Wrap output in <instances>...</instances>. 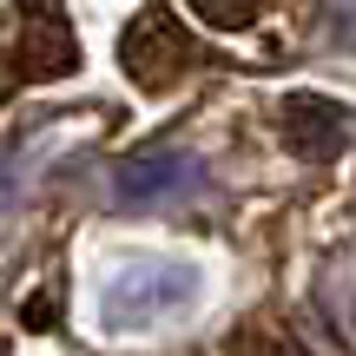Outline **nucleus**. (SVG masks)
<instances>
[{
    "mask_svg": "<svg viewBox=\"0 0 356 356\" xmlns=\"http://www.w3.org/2000/svg\"><path fill=\"white\" fill-rule=\"evenodd\" d=\"M119 60H126V73L139 79L145 92H165L185 79V66L198 60V47H191V33L172 20V13H139V20L126 26V40H119Z\"/></svg>",
    "mask_w": 356,
    "mask_h": 356,
    "instance_id": "nucleus-1",
    "label": "nucleus"
},
{
    "mask_svg": "<svg viewBox=\"0 0 356 356\" xmlns=\"http://www.w3.org/2000/svg\"><path fill=\"white\" fill-rule=\"evenodd\" d=\"M73 60H79V47H73V33H66L60 7H53V0H26V33H20L13 66H20L26 79H60V73H73Z\"/></svg>",
    "mask_w": 356,
    "mask_h": 356,
    "instance_id": "nucleus-2",
    "label": "nucleus"
},
{
    "mask_svg": "<svg viewBox=\"0 0 356 356\" xmlns=\"http://www.w3.org/2000/svg\"><path fill=\"white\" fill-rule=\"evenodd\" d=\"M343 139H350V126H343V113L330 99H310V92L284 99V145L297 159H337Z\"/></svg>",
    "mask_w": 356,
    "mask_h": 356,
    "instance_id": "nucleus-3",
    "label": "nucleus"
},
{
    "mask_svg": "<svg viewBox=\"0 0 356 356\" xmlns=\"http://www.w3.org/2000/svg\"><path fill=\"white\" fill-rule=\"evenodd\" d=\"M225 356H310V350L297 343L291 330H277V323L251 317V323H238V330L225 337Z\"/></svg>",
    "mask_w": 356,
    "mask_h": 356,
    "instance_id": "nucleus-4",
    "label": "nucleus"
},
{
    "mask_svg": "<svg viewBox=\"0 0 356 356\" xmlns=\"http://www.w3.org/2000/svg\"><path fill=\"white\" fill-rule=\"evenodd\" d=\"M191 7H198L211 26L238 33V26H251V20H257V7H264V0H191Z\"/></svg>",
    "mask_w": 356,
    "mask_h": 356,
    "instance_id": "nucleus-5",
    "label": "nucleus"
}]
</instances>
